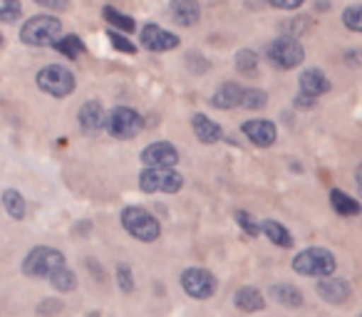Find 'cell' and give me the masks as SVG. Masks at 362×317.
<instances>
[{
	"label": "cell",
	"instance_id": "obj_28",
	"mask_svg": "<svg viewBox=\"0 0 362 317\" xmlns=\"http://www.w3.org/2000/svg\"><path fill=\"white\" fill-rule=\"evenodd\" d=\"M21 13H23L21 0H0V20L3 23L21 20Z\"/></svg>",
	"mask_w": 362,
	"mask_h": 317
},
{
	"label": "cell",
	"instance_id": "obj_2",
	"mask_svg": "<svg viewBox=\"0 0 362 317\" xmlns=\"http://www.w3.org/2000/svg\"><path fill=\"white\" fill-rule=\"evenodd\" d=\"M293 270L305 277H325L335 273V256L327 248H305L293 258Z\"/></svg>",
	"mask_w": 362,
	"mask_h": 317
},
{
	"label": "cell",
	"instance_id": "obj_36",
	"mask_svg": "<svg viewBox=\"0 0 362 317\" xmlns=\"http://www.w3.org/2000/svg\"><path fill=\"white\" fill-rule=\"evenodd\" d=\"M296 104H300V107H315L317 100H315V97H308V95H298L296 97Z\"/></svg>",
	"mask_w": 362,
	"mask_h": 317
},
{
	"label": "cell",
	"instance_id": "obj_27",
	"mask_svg": "<svg viewBox=\"0 0 362 317\" xmlns=\"http://www.w3.org/2000/svg\"><path fill=\"white\" fill-rule=\"evenodd\" d=\"M342 23H345L347 30L362 32V3L345 8V11H342Z\"/></svg>",
	"mask_w": 362,
	"mask_h": 317
},
{
	"label": "cell",
	"instance_id": "obj_20",
	"mask_svg": "<svg viewBox=\"0 0 362 317\" xmlns=\"http://www.w3.org/2000/svg\"><path fill=\"white\" fill-rule=\"evenodd\" d=\"M330 203H332V208H335L340 216H345V218H350V216H357V213L362 211V206H360V201L357 198H352V196H347L345 191H332L330 193Z\"/></svg>",
	"mask_w": 362,
	"mask_h": 317
},
{
	"label": "cell",
	"instance_id": "obj_14",
	"mask_svg": "<svg viewBox=\"0 0 362 317\" xmlns=\"http://www.w3.org/2000/svg\"><path fill=\"white\" fill-rule=\"evenodd\" d=\"M243 134L256 146H271L276 141V124L268 119H251L243 124Z\"/></svg>",
	"mask_w": 362,
	"mask_h": 317
},
{
	"label": "cell",
	"instance_id": "obj_34",
	"mask_svg": "<svg viewBox=\"0 0 362 317\" xmlns=\"http://www.w3.org/2000/svg\"><path fill=\"white\" fill-rule=\"evenodd\" d=\"M273 8H281V11H296L303 6V0H268Z\"/></svg>",
	"mask_w": 362,
	"mask_h": 317
},
{
	"label": "cell",
	"instance_id": "obj_24",
	"mask_svg": "<svg viewBox=\"0 0 362 317\" xmlns=\"http://www.w3.org/2000/svg\"><path fill=\"white\" fill-rule=\"evenodd\" d=\"M52 47H55V50L60 52V55H65L67 60H77V57H80L82 52H85V42H82L77 35L60 37V40H57Z\"/></svg>",
	"mask_w": 362,
	"mask_h": 317
},
{
	"label": "cell",
	"instance_id": "obj_23",
	"mask_svg": "<svg viewBox=\"0 0 362 317\" xmlns=\"http://www.w3.org/2000/svg\"><path fill=\"white\" fill-rule=\"evenodd\" d=\"M3 206H6V211L11 218H18V221H21V218L25 216V198H23V193L16 191V189L3 191Z\"/></svg>",
	"mask_w": 362,
	"mask_h": 317
},
{
	"label": "cell",
	"instance_id": "obj_19",
	"mask_svg": "<svg viewBox=\"0 0 362 317\" xmlns=\"http://www.w3.org/2000/svg\"><path fill=\"white\" fill-rule=\"evenodd\" d=\"M236 307L243 312H258L266 307V300H263L261 290H256V287H241V290L236 292Z\"/></svg>",
	"mask_w": 362,
	"mask_h": 317
},
{
	"label": "cell",
	"instance_id": "obj_18",
	"mask_svg": "<svg viewBox=\"0 0 362 317\" xmlns=\"http://www.w3.org/2000/svg\"><path fill=\"white\" fill-rule=\"evenodd\" d=\"M192 126H194V134L199 136V141H202V144H216V141L223 136L221 126H218L216 121L209 119L206 114H194Z\"/></svg>",
	"mask_w": 362,
	"mask_h": 317
},
{
	"label": "cell",
	"instance_id": "obj_32",
	"mask_svg": "<svg viewBox=\"0 0 362 317\" xmlns=\"http://www.w3.org/2000/svg\"><path fill=\"white\" fill-rule=\"evenodd\" d=\"M117 285H119L122 292H132V290H134V280H132L129 265H117Z\"/></svg>",
	"mask_w": 362,
	"mask_h": 317
},
{
	"label": "cell",
	"instance_id": "obj_15",
	"mask_svg": "<svg viewBox=\"0 0 362 317\" xmlns=\"http://www.w3.org/2000/svg\"><path fill=\"white\" fill-rule=\"evenodd\" d=\"M327 90H330V82H327L325 72L317 70V67L305 70L300 75V95H308V97H315V100H320Z\"/></svg>",
	"mask_w": 362,
	"mask_h": 317
},
{
	"label": "cell",
	"instance_id": "obj_30",
	"mask_svg": "<svg viewBox=\"0 0 362 317\" xmlns=\"http://www.w3.org/2000/svg\"><path fill=\"white\" fill-rule=\"evenodd\" d=\"M268 104V95L263 90H246L243 92V102L241 107L246 109H261V107Z\"/></svg>",
	"mask_w": 362,
	"mask_h": 317
},
{
	"label": "cell",
	"instance_id": "obj_21",
	"mask_svg": "<svg viewBox=\"0 0 362 317\" xmlns=\"http://www.w3.org/2000/svg\"><path fill=\"white\" fill-rule=\"evenodd\" d=\"M261 228H263V233H266V236L271 238V243H276V246H281V248H291L293 246L291 231H288L286 226H281V223H276V221H263Z\"/></svg>",
	"mask_w": 362,
	"mask_h": 317
},
{
	"label": "cell",
	"instance_id": "obj_9",
	"mask_svg": "<svg viewBox=\"0 0 362 317\" xmlns=\"http://www.w3.org/2000/svg\"><path fill=\"white\" fill-rule=\"evenodd\" d=\"M181 285H184L189 297H194V300H206V297H211L214 292H216V277L209 270H204V268H189V270H184V275H181Z\"/></svg>",
	"mask_w": 362,
	"mask_h": 317
},
{
	"label": "cell",
	"instance_id": "obj_10",
	"mask_svg": "<svg viewBox=\"0 0 362 317\" xmlns=\"http://www.w3.org/2000/svg\"><path fill=\"white\" fill-rule=\"evenodd\" d=\"M139 40H141V45L151 52H166V50H174V47L179 45V37H176L174 32L164 30V28L154 25V23L141 28Z\"/></svg>",
	"mask_w": 362,
	"mask_h": 317
},
{
	"label": "cell",
	"instance_id": "obj_37",
	"mask_svg": "<svg viewBox=\"0 0 362 317\" xmlns=\"http://www.w3.org/2000/svg\"><path fill=\"white\" fill-rule=\"evenodd\" d=\"M355 181H357V191H360V196H362V167H357V172H355Z\"/></svg>",
	"mask_w": 362,
	"mask_h": 317
},
{
	"label": "cell",
	"instance_id": "obj_8",
	"mask_svg": "<svg viewBox=\"0 0 362 317\" xmlns=\"http://www.w3.org/2000/svg\"><path fill=\"white\" fill-rule=\"evenodd\" d=\"M107 131L115 139H134L141 131V116L129 107H115L107 114Z\"/></svg>",
	"mask_w": 362,
	"mask_h": 317
},
{
	"label": "cell",
	"instance_id": "obj_6",
	"mask_svg": "<svg viewBox=\"0 0 362 317\" xmlns=\"http://www.w3.org/2000/svg\"><path fill=\"white\" fill-rule=\"evenodd\" d=\"M37 87L45 95L62 100V97L72 95V90H75V75L62 65H50L37 72Z\"/></svg>",
	"mask_w": 362,
	"mask_h": 317
},
{
	"label": "cell",
	"instance_id": "obj_26",
	"mask_svg": "<svg viewBox=\"0 0 362 317\" xmlns=\"http://www.w3.org/2000/svg\"><path fill=\"white\" fill-rule=\"evenodd\" d=\"M50 282H52V287L55 290H60V292H70V290H75V285H77V277H75V273L70 270V268H60V270L55 273V275L50 277Z\"/></svg>",
	"mask_w": 362,
	"mask_h": 317
},
{
	"label": "cell",
	"instance_id": "obj_7",
	"mask_svg": "<svg viewBox=\"0 0 362 317\" xmlns=\"http://www.w3.org/2000/svg\"><path fill=\"white\" fill-rule=\"evenodd\" d=\"M268 57H271L273 65L281 67V70H293V67H298L303 60H305V47L300 45L298 37L283 35V37H278V40L271 42V47H268Z\"/></svg>",
	"mask_w": 362,
	"mask_h": 317
},
{
	"label": "cell",
	"instance_id": "obj_35",
	"mask_svg": "<svg viewBox=\"0 0 362 317\" xmlns=\"http://www.w3.org/2000/svg\"><path fill=\"white\" fill-rule=\"evenodd\" d=\"M35 3L42 8H50V11H65L70 6V0H35Z\"/></svg>",
	"mask_w": 362,
	"mask_h": 317
},
{
	"label": "cell",
	"instance_id": "obj_3",
	"mask_svg": "<svg viewBox=\"0 0 362 317\" xmlns=\"http://www.w3.org/2000/svg\"><path fill=\"white\" fill-rule=\"evenodd\" d=\"M62 35V25L57 18L52 16H35L23 25L21 30V40L25 45L33 47H47V45H55Z\"/></svg>",
	"mask_w": 362,
	"mask_h": 317
},
{
	"label": "cell",
	"instance_id": "obj_13",
	"mask_svg": "<svg viewBox=\"0 0 362 317\" xmlns=\"http://www.w3.org/2000/svg\"><path fill=\"white\" fill-rule=\"evenodd\" d=\"M317 295L322 297L325 302H332V305H340L350 297V285H347L342 277H332V275H325L317 280L315 285Z\"/></svg>",
	"mask_w": 362,
	"mask_h": 317
},
{
	"label": "cell",
	"instance_id": "obj_11",
	"mask_svg": "<svg viewBox=\"0 0 362 317\" xmlns=\"http://www.w3.org/2000/svg\"><path fill=\"white\" fill-rule=\"evenodd\" d=\"M141 162L146 167H174L179 162V151L169 141H156V144H149L141 151Z\"/></svg>",
	"mask_w": 362,
	"mask_h": 317
},
{
	"label": "cell",
	"instance_id": "obj_33",
	"mask_svg": "<svg viewBox=\"0 0 362 317\" xmlns=\"http://www.w3.org/2000/svg\"><path fill=\"white\" fill-rule=\"evenodd\" d=\"M110 40H112V47H115V50L127 52V55H134V52H136V47L132 45L124 35H119V32H110Z\"/></svg>",
	"mask_w": 362,
	"mask_h": 317
},
{
	"label": "cell",
	"instance_id": "obj_25",
	"mask_svg": "<svg viewBox=\"0 0 362 317\" xmlns=\"http://www.w3.org/2000/svg\"><path fill=\"white\" fill-rule=\"evenodd\" d=\"M102 16H105V20L110 23V25H115V28H119L122 32H132L134 30V20H132L129 16H124V13H119V11H115V8H110L107 6L105 11H102Z\"/></svg>",
	"mask_w": 362,
	"mask_h": 317
},
{
	"label": "cell",
	"instance_id": "obj_17",
	"mask_svg": "<svg viewBox=\"0 0 362 317\" xmlns=\"http://www.w3.org/2000/svg\"><path fill=\"white\" fill-rule=\"evenodd\" d=\"M199 16H202V8H199L197 0H174L171 3V18L179 25L192 28L199 20Z\"/></svg>",
	"mask_w": 362,
	"mask_h": 317
},
{
	"label": "cell",
	"instance_id": "obj_5",
	"mask_svg": "<svg viewBox=\"0 0 362 317\" xmlns=\"http://www.w3.org/2000/svg\"><path fill=\"white\" fill-rule=\"evenodd\" d=\"M139 186L146 193H176L184 186V177L171 167H146L139 174Z\"/></svg>",
	"mask_w": 362,
	"mask_h": 317
},
{
	"label": "cell",
	"instance_id": "obj_12",
	"mask_svg": "<svg viewBox=\"0 0 362 317\" xmlns=\"http://www.w3.org/2000/svg\"><path fill=\"white\" fill-rule=\"evenodd\" d=\"M77 119H80L82 131H87V134H100L102 129H107V114L100 102H95V100L85 102V104L80 107Z\"/></svg>",
	"mask_w": 362,
	"mask_h": 317
},
{
	"label": "cell",
	"instance_id": "obj_31",
	"mask_svg": "<svg viewBox=\"0 0 362 317\" xmlns=\"http://www.w3.org/2000/svg\"><path fill=\"white\" fill-rule=\"evenodd\" d=\"M236 223L243 228V231L248 233V236H253V238H256L258 233L263 231V228H261V223H256V221H253V216H251V213H248V211H236Z\"/></svg>",
	"mask_w": 362,
	"mask_h": 317
},
{
	"label": "cell",
	"instance_id": "obj_16",
	"mask_svg": "<svg viewBox=\"0 0 362 317\" xmlns=\"http://www.w3.org/2000/svg\"><path fill=\"white\" fill-rule=\"evenodd\" d=\"M243 92H246L243 87L233 85V82H226V85H221L216 92H214L211 104L216 107V109H233V107H241Z\"/></svg>",
	"mask_w": 362,
	"mask_h": 317
},
{
	"label": "cell",
	"instance_id": "obj_1",
	"mask_svg": "<svg viewBox=\"0 0 362 317\" xmlns=\"http://www.w3.org/2000/svg\"><path fill=\"white\" fill-rule=\"evenodd\" d=\"M65 265H67V261L60 251L40 246V248H33V251L28 253V258L23 261V273H25L28 277L40 280V277H52L60 268H65Z\"/></svg>",
	"mask_w": 362,
	"mask_h": 317
},
{
	"label": "cell",
	"instance_id": "obj_4",
	"mask_svg": "<svg viewBox=\"0 0 362 317\" xmlns=\"http://www.w3.org/2000/svg\"><path fill=\"white\" fill-rule=\"evenodd\" d=\"M122 226L127 228L129 236H134L141 243H154L161 233V226L149 211L139 206H129L122 211Z\"/></svg>",
	"mask_w": 362,
	"mask_h": 317
},
{
	"label": "cell",
	"instance_id": "obj_22",
	"mask_svg": "<svg viewBox=\"0 0 362 317\" xmlns=\"http://www.w3.org/2000/svg\"><path fill=\"white\" fill-rule=\"evenodd\" d=\"M271 295L286 307H300L303 305V292L293 285H273Z\"/></svg>",
	"mask_w": 362,
	"mask_h": 317
},
{
	"label": "cell",
	"instance_id": "obj_29",
	"mask_svg": "<svg viewBox=\"0 0 362 317\" xmlns=\"http://www.w3.org/2000/svg\"><path fill=\"white\" fill-rule=\"evenodd\" d=\"M258 67V55L253 50H241L236 55V70L243 72V75H253Z\"/></svg>",
	"mask_w": 362,
	"mask_h": 317
}]
</instances>
